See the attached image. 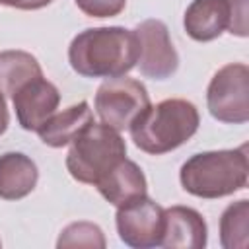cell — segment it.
Segmentation results:
<instances>
[{"instance_id":"ba28073f","label":"cell","mask_w":249,"mask_h":249,"mask_svg":"<svg viewBox=\"0 0 249 249\" xmlns=\"http://www.w3.org/2000/svg\"><path fill=\"white\" fill-rule=\"evenodd\" d=\"M138 43L136 66L144 78L167 80L179 66V54L171 43L169 29L161 19H144L134 29Z\"/></svg>"},{"instance_id":"5b68a950","label":"cell","mask_w":249,"mask_h":249,"mask_svg":"<svg viewBox=\"0 0 249 249\" xmlns=\"http://www.w3.org/2000/svg\"><path fill=\"white\" fill-rule=\"evenodd\" d=\"M206 105L210 115L228 124H243L249 121V68L243 62L222 66L210 80L206 89Z\"/></svg>"},{"instance_id":"9c48e42d","label":"cell","mask_w":249,"mask_h":249,"mask_svg":"<svg viewBox=\"0 0 249 249\" xmlns=\"http://www.w3.org/2000/svg\"><path fill=\"white\" fill-rule=\"evenodd\" d=\"M12 103L19 126L23 130L37 132L53 117V113H56L60 93L53 82L39 76L23 84L12 95Z\"/></svg>"},{"instance_id":"6da1fadb","label":"cell","mask_w":249,"mask_h":249,"mask_svg":"<svg viewBox=\"0 0 249 249\" xmlns=\"http://www.w3.org/2000/svg\"><path fill=\"white\" fill-rule=\"evenodd\" d=\"M138 43L134 31L113 27H89L80 31L68 47L72 70L84 78H117L136 66Z\"/></svg>"},{"instance_id":"ffe728a7","label":"cell","mask_w":249,"mask_h":249,"mask_svg":"<svg viewBox=\"0 0 249 249\" xmlns=\"http://www.w3.org/2000/svg\"><path fill=\"white\" fill-rule=\"evenodd\" d=\"M53 0H0L2 6L18 8V10H41L49 6Z\"/></svg>"},{"instance_id":"52a82bcc","label":"cell","mask_w":249,"mask_h":249,"mask_svg":"<svg viewBox=\"0 0 249 249\" xmlns=\"http://www.w3.org/2000/svg\"><path fill=\"white\" fill-rule=\"evenodd\" d=\"M119 237L134 249H152L161 245L163 237V208L148 195L136 196L117 206L115 216Z\"/></svg>"},{"instance_id":"7a4b0ae2","label":"cell","mask_w":249,"mask_h":249,"mask_svg":"<svg viewBox=\"0 0 249 249\" xmlns=\"http://www.w3.org/2000/svg\"><path fill=\"white\" fill-rule=\"evenodd\" d=\"M200 124L196 107L187 99H163L148 105L128 126L138 150L150 156L167 154L183 146Z\"/></svg>"},{"instance_id":"3957f363","label":"cell","mask_w":249,"mask_h":249,"mask_svg":"<svg viewBox=\"0 0 249 249\" xmlns=\"http://www.w3.org/2000/svg\"><path fill=\"white\" fill-rule=\"evenodd\" d=\"M247 146L191 156L179 171L181 187L198 198H222L247 185Z\"/></svg>"},{"instance_id":"8fae6325","label":"cell","mask_w":249,"mask_h":249,"mask_svg":"<svg viewBox=\"0 0 249 249\" xmlns=\"http://www.w3.org/2000/svg\"><path fill=\"white\" fill-rule=\"evenodd\" d=\"M231 25V0H193L183 18L187 35L198 43L218 39Z\"/></svg>"},{"instance_id":"4fadbf2b","label":"cell","mask_w":249,"mask_h":249,"mask_svg":"<svg viewBox=\"0 0 249 249\" xmlns=\"http://www.w3.org/2000/svg\"><path fill=\"white\" fill-rule=\"evenodd\" d=\"M89 123H93V113L88 101L74 103L62 111L53 113V117L37 130L43 144L51 148L68 146Z\"/></svg>"},{"instance_id":"e0dca14e","label":"cell","mask_w":249,"mask_h":249,"mask_svg":"<svg viewBox=\"0 0 249 249\" xmlns=\"http://www.w3.org/2000/svg\"><path fill=\"white\" fill-rule=\"evenodd\" d=\"M56 247H105V235L97 224L91 222H72L68 224L56 241Z\"/></svg>"},{"instance_id":"7c38bea8","label":"cell","mask_w":249,"mask_h":249,"mask_svg":"<svg viewBox=\"0 0 249 249\" xmlns=\"http://www.w3.org/2000/svg\"><path fill=\"white\" fill-rule=\"evenodd\" d=\"M95 187L107 202H111L113 206H121L136 196L146 195L148 183L138 163L124 158L111 171H107L95 183Z\"/></svg>"},{"instance_id":"ac0fdd59","label":"cell","mask_w":249,"mask_h":249,"mask_svg":"<svg viewBox=\"0 0 249 249\" xmlns=\"http://www.w3.org/2000/svg\"><path fill=\"white\" fill-rule=\"evenodd\" d=\"M76 6L89 18H115L124 10L126 0H76Z\"/></svg>"},{"instance_id":"8992f818","label":"cell","mask_w":249,"mask_h":249,"mask_svg":"<svg viewBox=\"0 0 249 249\" xmlns=\"http://www.w3.org/2000/svg\"><path fill=\"white\" fill-rule=\"evenodd\" d=\"M95 113L99 121L117 132L126 130L132 121L150 105V95L140 80L124 76L107 78L95 93Z\"/></svg>"},{"instance_id":"d6986e66","label":"cell","mask_w":249,"mask_h":249,"mask_svg":"<svg viewBox=\"0 0 249 249\" xmlns=\"http://www.w3.org/2000/svg\"><path fill=\"white\" fill-rule=\"evenodd\" d=\"M231 35L247 37V0H231Z\"/></svg>"},{"instance_id":"2e32d148","label":"cell","mask_w":249,"mask_h":249,"mask_svg":"<svg viewBox=\"0 0 249 249\" xmlns=\"http://www.w3.org/2000/svg\"><path fill=\"white\" fill-rule=\"evenodd\" d=\"M220 245L224 249H245L249 245V200L230 204L220 216Z\"/></svg>"},{"instance_id":"277c9868","label":"cell","mask_w":249,"mask_h":249,"mask_svg":"<svg viewBox=\"0 0 249 249\" xmlns=\"http://www.w3.org/2000/svg\"><path fill=\"white\" fill-rule=\"evenodd\" d=\"M124 158L126 142L123 136L103 123H89L70 142L66 169L78 183L95 185Z\"/></svg>"},{"instance_id":"7402d4cb","label":"cell","mask_w":249,"mask_h":249,"mask_svg":"<svg viewBox=\"0 0 249 249\" xmlns=\"http://www.w3.org/2000/svg\"><path fill=\"white\" fill-rule=\"evenodd\" d=\"M0 247H2V241H0Z\"/></svg>"},{"instance_id":"9a60e30c","label":"cell","mask_w":249,"mask_h":249,"mask_svg":"<svg viewBox=\"0 0 249 249\" xmlns=\"http://www.w3.org/2000/svg\"><path fill=\"white\" fill-rule=\"evenodd\" d=\"M43 76L41 64L31 53L25 51H2L0 53V91L14 95L23 84Z\"/></svg>"},{"instance_id":"30bf717a","label":"cell","mask_w":249,"mask_h":249,"mask_svg":"<svg viewBox=\"0 0 249 249\" xmlns=\"http://www.w3.org/2000/svg\"><path fill=\"white\" fill-rule=\"evenodd\" d=\"M206 222L200 212L191 206L163 208V237L165 249H202L206 245Z\"/></svg>"},{"instance_id":"5bb4252c","label":"cell","mask_w":249,"mask_h":249,"mask_svg":"<svg viewBox=\"0 0 249 249\" xmlns=\"http://www.w3.org/2000/svg\"><path fill=\"white\" fill-rule=\"evenodd\" d=\"M39 179L35 161L21 152H6L0 156V198L19 200L27 196Z\"/></svg>"},{"instance_id":"44dd1931","label":"cell","mask_w":249,"mask_h":249,"mask_svg":"<svg viewBox=\"0 0 249 249\" xmlns=\"http://www.w3.org/2000/svg\"><path fill=\"white\" fill-rule=\"evenodd\" d=\"M8 124H10V113H8L6 97H4V93L0 91V136H2L4 132H6Z\"/></svg>"}]
</instances>
